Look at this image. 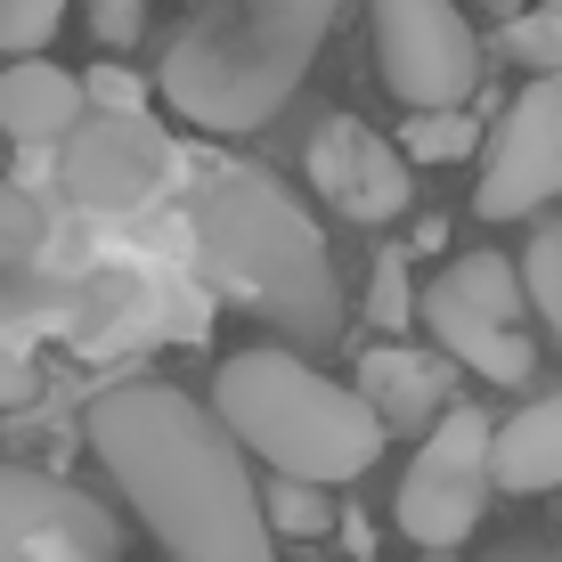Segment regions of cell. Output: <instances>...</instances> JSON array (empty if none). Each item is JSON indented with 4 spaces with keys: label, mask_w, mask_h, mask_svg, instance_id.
<instances>
[{
    "label": "cell",
    "mask_w": 562,
    "mask_h": 562,
    "mask_svg": "<svg viewBox=\"0 0 562 562\" xmlns=\"http://www.w3.org/2000/svg\"><path fill=\"white\" fill-rule=\"evenodd\" d=\"M490 481L514 497H547L562 490V392L530 400L497 424V449H490Z\"/></svg>",
    "instance_id": "cell-14"
},
{
    "label": "cell",
    "mask_w": 562,
    "mask_h": 562,
    "mask_svg": "<svg viewBox=\"0 0 562 562\" xmlns=\"http://www.w3.org/2000/svg\"><path fill=\"white\" fill-rule=\"evenodd\" d=\"M57 171L90 212H131L164 188L171 171V139L147 123V114H82L74 139L57 147Z\"/></svg>",
    "instance_id": "cell-11"
},
{
    "label": "cell",
    "mask_w": 562,
    "mask_h": 562,
    "mask_svg": "<svg viewBox=\"0 0 562 562\" xmlns=\"http://www.w3.org/2000/svg\"><path fill=\"white\" fill-rule=\"evenodd\" d=\"M82 440L164 562H278L254 457L228 440L212 400H188L180 383H106Z\"/></svg>",
    "instance_id": "cell-1"
},
{
    "label": "cell",
    "mask_w": 562,
    "mask_h": 562,
    "mask_svg": "<svg viewBox=\"0 0 562 562\" xmlns=\"http://www.w3.org/2000/svg\"><path fill=\"white\" fill-rule=\"evenodd\" d=\"M42 204L25 196V188L9 180V171H0V269H16V261H33L42 254Z\"/></svg>",
    "instance_id": "cell-20"
},
{
    "label": "cell",
    "mask_w": 562,
    "mask_h": 562,
    "mask_svg": "<svg viewBox=\"0 0 562 562\" xmlns=\"http://www.w3.org/2000/svg\"><path fill=\"white\" fill-rule=\"evenodd\" d=\"M367 318H375L383 335L416 326V285H408V261H400V254H375V278H367Z\"/></svg>",
    "instance_id": "cell-21"
},
{
    "label": "cell",
    "mask_w": 562,
    "mask_h": 562,
    "mask_svg": "<svg viewBox=\"0 0 562 562\" xmlns=\"http://www.w3.org/2000/svg\"><path fill=\"white\" fill-rule=\"evenodd\" d=\"M261 514H269L278 538H326L335 530V497H326L318 481H285V473L261 481Z\"/></svg>",
    "instance_id": "cell-15"
},
{
    "label": "cell",
    "mask_w": 562,
    "mask_h": 562,
    "mask_svg": "<svg viewBox=\"0 0 562 562\" xmlns=\"http://www.w3.org/2000/svg\"><path fill=\"white\" fill-rule=\"evenodd\" d=\"M0 562H123V530L90 490L0 457Z\"/></svg>",
    "instance_id": "cell-9"
},
{
    "label": "cell",
    "mask_w": 562,
    "mask_h": 562,
    "mask_svg": "<svg viewBox=\"0 0 562 562\" xmlns=\"http://www.w3.org/2000/svg\"><path fill=\"white\" fill-rule=\"evenodd\" d=\"M521 294H530V310L547 318V335L562 342V212L538 221V237L521 245Z\"/></svg>",
    "instance_id": "cell-16"
},
{
    "label": "cell",
    "mask_w": 562,
    "mask_h": 562,
    "mask_svg": "<svg viewBox=\"0 0 562 562\" xmlns=\"http://www.w3.org/2000/svg\"><path fill=\"white\" fill-rule=\"evenodd\" d=\"M416 318L432 326L440 359L473 367L481 383H530L538 351H530V335H521V318H530L521 261H506V254H457L416 294Z\"/></svg>",
    "instance_id": "cell-5"
},
{
    "label": "cell",
    "mask_w": 562,
    "mask_h": 562,
    "mask_svg": "<svg viewBox=\"0 0 562 562\" xmlns=\"http://www.w3.org/2000/svg\"><path fill=\"white\" fill-rule=\"evenodd\" d=\"M490 449H497V424L473 408V400H457L449 416L424 432V449L408 457V473H400V497H392V521L400 538L424 554H457L464 538L481 530V514H490Z\"/></svg>",
    "instance_id": "cell-6"
},
{
    "label": "cell",
    "mask_w": 562,
    "mask_h": 562,
    "mask_svg": "<svg viewBox=\"0 0 562 562\" xmlns=\"http://www.w3.org/2000/svg\"><path fill=\"white\" fill-rule=\"evenodd\" d=\"M497 562H562V547H521V554H497Z\"/></svg>",
    "instance_id": "cell-25"
},
{
    "label": "cell",
    "mask_w": 562,
    "mask_h": 562,
    "mask_svg": "<svg viewBox=\"0 0 562 562\" xmlns=\"http://www.w3.org/2000/svg\"><path fill=\"white\" fill-rule=\"evenodd\" d=\"M359 400L383 416V432H432L440 416L457 408L449 383H457V359L440 351H408V342H375V351L359 359Z\"/></svg>",
    "instance_id": "cell-12"
},
{
    "label": "cell",
    "mask_w": 562,
    "mask_h": 562,
    "mask_svg": "<svg viewBox=\"0 0 562 562\" xmlns=\"http://www.w3.org/2000/svg\"><path fill=\"white\" fill-rule=\"evenodd\" d=\"M82 90H90V106H99V114H147V82L131 66H90Z\"/></svg>",
    "instance_id": "cell-23"
},
{
    "label": "cell",
    "mask_w": 562,
    "mask_h": 562,
    "mask_svg": "<svg viewBox=\"0 0 562 562\" xmlns=\"http://www.w3.org/2000/svg\"><path fill=\"white\" fill-rule=\"evenodd\" d=\"M506 57L530 74H562V9H521L506 25Z\"/></svg>",
    "instance_id": "cell-19"
},
{
    "label": "cell",
    "mask_w": 562,
    "mask_h": 562,
    "mask_svg": "<svg viewBox=\"0 0 562 562\" xmlns=\"http://www.w3.org/2000/svg\"><path fill=\"white\" fill-rule=\"evenodd\" d=\"M74 0H0V57H42Z\"/></svg>",
    "instance_id": "cell-18"
},
{
    "label": "cell",
    "mask_w": 562,
    "mask_h": 562,
    "mask_svg": "<svg viewBox=\"0 0 562 562\" xmlns=\"http://www.w3.org/2000/svg\"><path fill=\"white\" fill-rule=\"evenodd\" d=\"M481 147V123L464 106H449V114H416L408 131H400V155L408 164H457V155H473Z\"/></svg>",
    "instance_id": "cell-17"
},
{
    "label": "cell",
    "mask_w": 562,
    "mask_h": 562,
    "mask_svg": "<svg viewBox=\"0 0 562 562\" xmlns=\"http://www.w3.org/2000/svg\"><path fill=\"white\" fill-rule=\"evenodd\" d=\"M302 164H310V188L359 228H383V221H400V212L416 204V164L400 155V139H383L359 114H326V123L310 131Z\"/></svg>",
    "instance_id": "cell-10"
},
{
    "label": "cell",
    "mask_w": 562,
    "mask_h": 562,
    "mask_svg": "<svg viewBox=\"0 0 562 562\" xmlns=\"http://www.w3.org/2000/svg\"><path fill=\"white\" fill-rule=\"evenodd\" d=\"M82 114H90V90H82V74H66L57 57H9V66H0V131H9L16 147L57 155Z\"/></svg>",
    "instance_id": "cell-13"
},
{
    "label": "cell",
    "mask_w": 562,
    "mask_h": 562,
    "mask_svg": "<svg viewBox=\"0 0 562 562\" xmlns=\"http://www.w3.org/2000/svg\"><path fill=\"white\" fill-rule=\"evenodd\" d=\"M212 416L228 424V440L254 464L285 481H318V490L375 473L383 440H392L383 416L359 400V383H335L310 351H285V342L228 351L212 375Z\"/></svg>",
    "instance_id": "cell-4"
},
{
    "label": "cell",
    "mask_w": 562,
    "mask_h": 562,
    "mask_svg": "<svg viewBox=\"0 0 562 562\" xmlns=\"http://www.w3.org/2000/svg\"><path fill=\"white\" fill-rule=\"evenodd\" d=\"M530 9H562V0H530Z\"/></svg>",
    "instance_id": "cell-26"
},
{
    "label": "cell",
    "mask_w": 562,
    "mask_h": 562,
    "mask_svg": "<svg viewBox=\"0 0 562 562\" xmlns=\"http://www.w3.org/2000/svg\"><path fill=\"white\" fill-rule=\"evenodd\" d=\"M562 196V74H530L481 139V221H530Z\"/></svg>",
    "instance_id": "cell-8"
},
{
    "label": "cell",
    "mask_w": 562,
    "mask_h": 562,
    "mask_svg": "<svg viewBox=\"0 0 562 562\" xmlns=\"http://www.w3.org/2000/svg\"><path fill=\"white\" fill-rule=\"evenodd\" d=\"M375 74L408 114H449L481 90V33L457 0H367Z\"/></svg>",
    "instance_id": "cell-7"
},
{
    "label": "cell",
    "mask_w": 562,
    "mask_h": 562,
    "mask_svg": "<svg viewBox=\"0 0 562 562\" xmlns=\"http://www.w3.org/2000/svg\"><path fill=\"white\" fill-rule=\"evenodd\" d=\"M16 400H33V367L0 351V408H16Z\"/></svg>",
    "instance_id": "cell-24"
},
{
    "label": "cell",
    "mask_w": 562,
    "mask_h": 562,
    "mask_svg": "<svg viewBox=\"0 0 562 562\" xmlns=\"http://www.w3.org/2000/svg\"><path fill=\"white\" fill-rule=\"evenodd\" d=\"M196 261L228 302H245L285 351H326L342 335V278L318 221L269 171H221L188 212Z\"/></svg>",
    "instance_id": "cell-2"
},
{
    "label": "cell",
    "mask_w": 562,
    "mask_h": 562,
    "mask_svg": "<svg viewBox=\"0 0 562 562\" xmlns=\"http://www.w3.org/2000/svg\"><path fill=\"white\" fill-rule=\"evenodd\" d=\"M82 16H90V42L99 49H131L147 25V0H82Z\"/></svg>",
    "instance_id": "cell-22"
},
{
    "label": "cell",
    "mask_w": 562,
    "mask_h": 562,
    "mask_svg": "<svg viewBox=\"0 0 562 562\" xmlns=\"http://www.w3.org/2000/svg\"><path fill=\"white\" fill-rule=\"evenodd\" d=\"M335 9L342 0H204L171 33L155 90L180 106V123L212 131V139H245L294 106Z\"/></svg>",
    "instance_id": "cell-3"
}]
</instances>
